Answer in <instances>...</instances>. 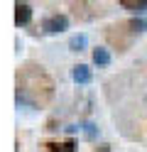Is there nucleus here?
I'll return each mask as SVG.
<instances>
[{"label":"nucleus","mask_w":147,"mask_h":152,"mask_svg":"<svg viewBox=\"0 0 147 152\" xmlns=\"http://www.w3.org/2000/svg\"><path fill=\"white\" fill-rule=\"evenodd\" d=\"M66 27H69V17H66V15H59V12H56V15H49L47 20L42 22V30H44V32H49V34L64 32Z\"/></svg>","instance_id":"f257e3e1"},{"label":"nucleus","mask_w":147,"mask_h":152,"mask_svg":"<svg viewBox=\"0 0 147 152\" xmlns=\"http://www.w3.org/2000/svg\"><path fill=\"white\" fill-rule=\"evenodd\" d=\"M29 20H32V7L27 3H17L15 5V22L17 25H27Z\"/></svg>","instance_id":"f03ea898"},{"label":"nucleus","mask_w":147,"mask_h":152,"mask_svg":"<svg viewBox=\"0 0 147 152\" xmlns=\"http://www.w3.org/2000/svg\"><path fill=\"white\" fill-rule=\"evenodd\" d=\"M71 79H74L76 83H88V81L93 79V74H91V69H88L86 64H78V66L71 69Z\"/></svg>","instance_id":"7ed1b4c3"},{"label":"nucleus","mask_w":147,"mask_h":152,"mask_svg":"<svg viewBox=\"0 0 147 152\" xmlns=\"http://www.w3.org/2000/svg\"><path fill=\"white\" fill-rule=\"evenodd\" d=\"M120 5L125 7V10L135 12V15H142V12L147 10V3H145V0H120Z\"/></svg>","instance_id":"20e7f679"},{"label":"nucleus","mask_w":147,"mask_h":152,"mask_svg":"<svg viewBox=\"0 0 147 152\" xmlns=\"http://www.w3.org/2000/svg\"><path fill=\"white\" fill-rule=\"evenodd\" d=\"M93 64H96V66H105V64H110V54H108V49H103V47L93 49Z\"/></svg>","instance_id":"39448f33"},{"label":"nucleus","mask_w":147,"mask_h":152,"mask_svg":"<svg viewBox=\"0 0 147 152\" xmlns=\"http://www.w3.org/2000/svg\"><path fill=\"white\" fill-rule=\"evenodd\" d=\"M86 47V34H74L71 39H69V49L71 52H81Z\"/></svg>","instance_id":"423d86ee"},{"label":"nucleus","mask_w":147,"mask_h":152,"mask_svg":"<svg viewBox=\"0 0 147 152\" xmlns=\"http://www.w3.org/2000/svg\"><path fill=\"white\" fill-rule=\"evenodd\" d=\"M81 130H83V135H86L88 140H96V137H98V128L93 125V123H83Z\"/></svg>","instance_id":"0eeeda50"},{"label":"nucleus","mask_w":147,"mask_h":152,"mask_svg":"<svg viewBox=\"0 0 147 152\" xmlns=\"http://www.w3.org/2000/svg\"><path fill=\"white\" fill-rule=\"evenodd\" d=\"M130 27H132L135 32H142V30H147V22H145V20H137V17H135V20H130Z\"/></svg>","instance_id":"6e6552de"}]
</instances>
